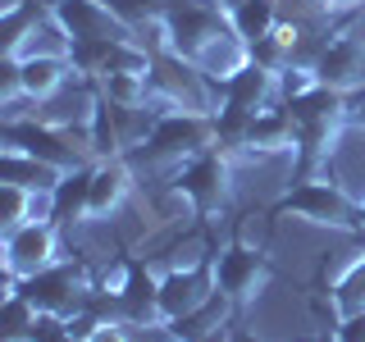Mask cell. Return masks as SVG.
Segmentation results:
<instances>
[{
	"label": "cell",
	"instance_id": "cell-23",
	"mask_svg": "<svg viewBox=\"0 0 365 342\" xmlns=\"http://www.w3.org/2000/svg\"><path fill=\"white\" fill-rule=\"evenodd\" d=\"M32 324H37V306L23 296V283L5 292V319H0V338L5 342H28Z\"/></svg>",
	"mask_w": 365,
	"mask_h": 342
},
{
	"label": "cell",
	"instance_id": "cell-30",
	"mask_svg": "<svg viewBox=\"0 0 365 342\" xmlns=\"http://www.w3.org/2000/svg\"><path fill=\"white\" fill-rule=\"evenodd\" d=\"M315 342H338V338H334V333H319V338H315Z\"/></svg>",
	"mask_w": 365,
	"mask_h": 342
},
{
	"label": "cell",
	"instance_id": "cell-21",
	"mask_svg": "<svg viewBox=\"0 0 365 342\" xmlns=\"http://www.w3.org/2000/svg\"><path fill=\"white\" fill-rule=\"evenodd\" d=\"M96 91L110 100V105H123V110L155 105L151 78H146V73H106V78H96Z\"/></svg>",
	"mask_w": 365,
	"mask_h": 342
},
{
	"label": "cell",
	"instance_id": "cell-26",
	"mask_svg": "<svg viewBox=\"0 0 365 342\" xmlns=\"http://www.w3.org/2000/svg\"><path fill=\"white\" fill-rule=\"evenodd\" d=\"M87 342H128V324H123V319H101L96 333H91Z\"/></svg>",
	"mask_w": 365,
	"mask_h": 342
},
{
	"label": "cell",
	"instance_id": "cell-32",
	"mask_svg": "<svg viewBox=\"0 0 365 342\" xmlns=\"http://www.w3.org/2000/svg\"><path fill=\"white\" fill-rule=\"evenodd\" d=\"M165 342H178V338H169V333H165Z\"/></svg>",
	"mask_w": 365,
	"mask_h": 342
},
{
	"label": "cell",
	"instance_id": "cell-12",
	"mask_svg": "<svg viewBox=\"0 0 365 342\" xmlns=\"http://www.w3.org/2000/svg\"><path fill=\"white\" fill-rule=\"evenodd\" d=\"M315 73H319V83H329L338 91H361L365 87V41L356 37V32L334 37L324 51H319Z\"/></svg>",
	"mask_w": 365,
	"mask_h": 342
},
{
	"label": "cell",
	"instance_id": "cell-25",
	"mask_svg": "<svg viewBox=\"0 0 365 342\" xmlns=\"http://www.w3.org/2000/svg\"><path fill=\"white\" fill-rule=\"evenodd\" d=\"M334 338H338V342H365V311L342 315L338 324H334Z\"/></svg>",
	"mask_w": 365,
	"mask_h": 342
},
{
	"label": "cell",
	"instance_id": "cell-24",
	"mask_svg": "<svg viewBox=\"0 0 365 342\" xmlns=\"http://www.w3.org/2000/svg\"><path fill=\"white\" fill-rule=\"evenodd\" d=\"M311 87H319L315 64H283V68H279V105H288V100L306 96Z\"/></svg>",
	"mask_w": 365,
	"mask_h": 342
},
{
	"label": "cell",
	"instance_id": "cell-19",
	"mask_svg": "<svg viewBox=\"0 0 365 342\" xmlns=\"http://www.w3.org/2000/svg\"><path fill=\"white\" fill-rule=\"evenodd\" d=\"M46 214H51V192H28L14 187V182H0V228L5 233H14L32 219H46Z\"/></svg>",
	"mask_w": 365,
	"mask_h": 342
},
{
	"label": "cell",
	"instance_id": "cell-13",
	"mask_svg": "<svg viewBox=\"0 0 365 342\" xmlns=\"http://www.w3.org/2000/svg\"><path fill=\"white\" fill-rule=\"evenodd\" d=\"M68 78H78L73 64H68V55H19V91L32 105L60 96L68 87Z\"/></svg>",
	"mask_w": 365,
	"mask_h": 342
},
{
	"label": "cell",
	"instance_id": "cell-5",
	"mask_svg": "<svg viewBox=\"0 0 365 342\" xmlns=\"http://www.w3.org/2000/svg\"><path fill=\"white\" fill-rule=\"evenodd\" d=\"M87 292H96V288H91V279H87V269L83 265H68V260H55L51 269L32 274V279L23 283V296L37 306V315H60V319H68L73 311H83V306H87L83 296Z\"/></svg>",
	"mask_w": 365,
	"mask_h": 342
},
{
	"label": "cell",
	"instance_id": "cell-16",
	"mask_svg": "<svg viewBox=\"0 0 365 342\" xmlns=\"http://www.w3.org/2000/svg\"><path fill=\"white\" fill-rule=\"evenodd\" d=\"M233 311H237V306L228 301L220 288H215L210 301L197 306L192 315L174 319V324H165V333L178 338V342H210V338H224V324H228V315H233Z\"/></svg>",
	"mask_w": 365,
	"mask_h": 342
},
{
	"label": "cell",
	"instance_id": "cell-17",
	"mask_svg": "<svg viewBox=\"0 0 365 342\" xmlns=\"http://www.w3.org/2000/svg\"><path fill=\"white\" fill-rule=\"evenodd\" d=\"M133 187V174L119 155L114 160H96V174H91V205H87V219H110L114 210L123 205Z\"/></svg>",
	"mask_w": 365,
	"mask_h": 342
},
{
	"label": "cell",
	"instance_id": "cell-2",
	"mask_svg": "<svg viewBox=\"0 0 365 342\" xmlns=\"http://www.w3.org/2000/svg\"><path fill=\"white\" fill-rule=\"evenodd\" d=\"M228 182H233V151L210 146V151H201V155H192V160L178 165L174 192L192 205L197 219H215V214L228 205V192H233Z\"/></svg>",
	"mask_w": 365,
	"mask_h": 342
},
{
	"label": "cell",
	"instance_id": "cell-15",
	"mask_svg": "<svg viewBox=\"0 0 365 342\" xmlns=\"http://www.w3.org/2000/svg\"><path fill=\"white\" fill-rule=\"evenodd\" d=\"M91 174H96V165H78V169H68V174L51 187V214L46 219L51 224H83L87 219V205H91Z\"/></svg>",
	"mask_w": 365,
	"mask_h": 342
},
{
	"label": "cell",
	"instance_id": "cell-22",
	"mask_svg": "<svg viewBox=\"0 0 365 342\" xmlns=\"http://www.w3.org/2000/svg\"><path fill=\"white\" fill-rule=\"evenodd\" d=\"M329 306H334V315H338V319H342V315L365 311V251H361V256L334 279V288H329Z\"/></svg>",
	"mask_w": 365,
	"mask_h": 342
},
{
	"label": "cell",
	"instance_id": "cell-28",
	"mask_svg": "<svg viewBox=\"0 0 365 342\" xmlns=\"http://www.w3.org/2000/svg\"><path fill=\"white\" fill-rule=\"evenodd\" d=\"M319 5H324L329 14H334V9H347V5H356V0H319Z\"/></svg>",
	"mask_w": 365,
	"mask_h": 342
},
{
	"label": "cell",
	"instance_id": "cell-31",
	"mask_svg": "<svg viewBox=\"0 0 365 342\" xmlns=\"http://www.w3.org/2000/svg\"><path fill=\"white\" fill-rule=\"evenodd\" d=\"M361 233H365V197H361Z\"/></svg>",
	"mask_w": 365,
	"mask_h": 342
},
{
	"label": "cell",
	"instance_id": "cell-6",
	"mask_svg": "<svg viewBox=\"0 0 365 342\" xmlns=\"http://www.w3.org/2000/svg\"><path fill=\"white\" fill-rule=\"evenodd\" d=\"M269 260L260 256L256 247H247L242 237H233L224 251H215V288H220L233 306L256 301L260 292L269 288Z\"/></svg>",
	"mask_w": 365,
	"mask_h": 342
},
{
	"label": "cell",
	"instance_id": "cell-14",
	"mask_svg": "<svg viewBox=\"0 0 365 342\" xmlns=\"http://www.w3.org/2000/svg\"><path fill=\"white\" fill-rule=\"evenodd\" d=\"M220 105H237V110H251V114L265 110V105H279V73L251 60L228 83H220Z\"/></svg>",
	"mask_w": 365,
	"mask_h": 342
},
{
	"label": "cell",
	"instance_id": "cell-27",
	"mask_svg": "<svg viewBox=\"0 0 365 342\" xmlns=\"http://www.w3.org/2000/svg\"><path fill=\"white\" fill-rule=\"evenodd\" d=\"M351 123H356V128L365 133V91L356 96V110H351Z\"/></svg>",
	"mask_w": 365,
	"mask_h": 342
},
{
	"label": "cell",
	"instance_id": "cell-9",
	"mask_svg": "<svg viewBox=\"0 0 365 342\" xmlns=\"http://www.w3.org/2000/svg\"><path fill=\"white\" fill-rule=\"evenodd\" d=\"M5 151L37 155V160H46V165L64 169V174L83 165V151L68 142V133L51 128V123H41L37 114H32V119H5Z\"/></svg>",
	"mask_w": 365,
	"mask_h": 342
},
{
	"label": "cell",
	"instance_id": "cell-18",
	"mask_svg": "<svg viewBox=\"0 0 365 342\" xmlns=\"http://www.w3.org/2000/svg\"><path fill=\"white\" fill-rule=\"evenodd\" d=\"M60 178H64V169L46 165V160H37V155L0 151V182H14V187H28V192H51Z\"/></svg>",
	"mask_w": 365,
	"mask_h": 342
},
{
	"label": "cell",
	"instance_id": "cell-8",
	"mask_svg": "<svg viewBox=\"0 0 365 342\" xmlns=\"http://www.w3.org/2000/svg\"><path fill=\"white\" fill-rule=\"evenodd\" d=\"M210 296H215V256H201L192 265H174L160 274V319L165 324L192 315Z\"/></svg>",
	"mask_w": 365,
	"mask_h": 342
},
{
	"label": "cell",
	"instance_id": "cell-4",
	"mask_svg": "<svg viewBox=\"0 0 365 342\" xmlns=\"http://www.w3.org/2000/svg\"><path fill=\"white\" fill-rule=\"evenodd\" d=\"M220 146V128H215V114H192V110H160L151 133L142 142L146 160H192L201 151Z\"/></svg>",
	"mask_w": 365,
	"mask_h": 342
},
{
	"label": "cell",
	"instance_id": "cell-29",
	"mask_svg": "<svg viewBox=\"0 0 365 342\" xmlns=\"http://www.w3.org/2000/svg\"><path fill=\"white\" fill-rule=\"evenodd\" d=\"M210 5H220V9H224V14H233V9H237V5H242V0H210Z\"/></svg>",
	"mask_w": 365,
	"mask_h": 342
},
{
	"label": "cell",
	"instance_id": "cell-1",
	"mask_svg": "<svg viewBox=\"0 0 365 342\" xmlns=\"http://www.w3.org/2000/svg\"><path fill=\"white\" fill-rule=\"evenodd\" d=\"M279 214L306 219L315 228H334V233H361V205L334 178H302L279 201Z\"/></svg>",
	"mask_w": 365,
	"mask_h": 342
},
{
	"label": "cell",
	"instance_id": "cell-10",
	"mask_svg": "<svg viewBox=\"0 0 365 342\" xmlns=\"http://www.w3.org/2000/svg\"><path fill=\"white\" fill-rule=\"evenodd\" d=\"M297 151V123L288 105H265L251 114L242 142H237L233 155H247V160H269V155H292Z\"/></svg>",
	"mask_w": 365,
	"mask_h": 342
},
{
	"label": "cell",
	"instance_id": "cell-7",
	"mask_svg": "<svg viewBox=\"0 0 365 342\" xmlns=\"http://www.w3.org/2000/svg\"><path fill=\"white\" fill-rule=\"evenodd\" d=\"M60 260V224L32 219L5 233V283H28L32 274L51 269Z\"/></svg>",
	"mask_w": 365,
	"mask_h": 342
},
{
	"label": "cell",
	"instance_id": "cell-20",
	"mask_svg": "<svg viewBox=\"0 0 365 342\" xmlns=\"http://www.w3.org/2000/svg\"><path fill=\"white\" fill-rule=\"evenodd\" d=\"M228 23H233V32L247 46H256V41H265L274 32V23H279V0H242V5L228 14Z\"/></svg>",
	"mask_w": 365,
	"mask_h": 342
},
{
	"label": "cell",
	"instance_id": "cell-11",
	"mask_svg": "<svg viewBox=\"0 0 365 342\" xmlns=\"http://www.w3.org/2000/svg\"><path fill=\"white\" fill-rule=\"evenodd\" d=\"M55 23L68 32V41H119V37H133L114 9L106 0H55L51 5Z\"/></svg>",
	"mask_w": 365,
	"mask_h": 342
},
{
	"label": "cell",
	"instance_id": "cell-3",
	"mask_svg": "<svg viewBox=\"0 0 365 342\" xmlns=\"http://www.w3.org/2000/svg\"><path fill=\"white\" fill-rule=\"evenodd\" d=\"M160 23H165V51L187 64H197V55L215 46L224 32H233L228 14L210 0H174L169 9H160Z\"/></svg>",
	"mask_w": 365,
	"mask_h": 342
}]
</instances>
